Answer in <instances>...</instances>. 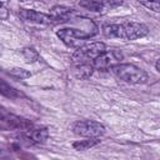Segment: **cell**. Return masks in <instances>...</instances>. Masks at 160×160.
Segmentation results:
<instances>
[{
	"mask_svg": "<svg viewBox=\"0 0 160 160\" xmlns=\"http://www.w3.org/2000/svg\"><path fill=\"white\" fill-rule=\"evenodd\" d=\"M75 25L65 26L56 30V36L69 48H79L82 45L84 40L92 38L98 32V26L91 19H76Z\"/></svg>",
	"mask_w": 160,
	"mask_h": 160,
	"instance_id": "1",
	"label": "cell"
},
{
	"mask_svg": "<svg viewBox=\"0 0 160 160\" xmlns=\"http://www.w3.org/2000/svg\"><path fill=\"white\" fill-rule=\"evenodd\" d=\"M102 34L106 38L136 40L149 34V28L142 22H121V24H106L102 26Z\"/></svg>",
	"mask_w": 160,
	"mask_h": 160,
	"instance_id": "2",
	"label": "cell"
},
{
	"mask_svg": "<svg viewBox=\"0 0 160 160\" xmlns=\"http://www.w3.org/2000/svg\"><path fill=\"white\" fill-rule=\"evenodd\" d=\"M109 70L119 80L128 82V84H144L149 79L148 72L134 64L118 62L112 65L111 68H109Z\"/></svg>",
	"mask_w": 160,
	"mask_h": 160,
	"instance_id": "3",
	"label": "cell"
},
{
	"mask_svg": "<svg viewBox=\"0 0 160 160\" xmlns=\"http://www.w3.org/2000/svg\"><path fill=\"white\" fill-rule=\"evenodd\" d=\"M106 50V45L100 41L82 44L81 46L76 48L75 52L72 54V61L75 65L84 64V62H92L95 58H98L100 54H102Z\"/></svg>",
	"mask_w": 160,
	"mask_h": 160,
	"instance_id": "4",
	"label": "cell"
},
{
	"mask_svg": "<svg viewBox=\"0 0 160 160\" xmlns=\"http://www.w3.org/2000/svg\"><path fill=\"white\" fill-rule=\"evenodd\" d=\"M72 131L81 138H100L105 132V126L94 120H79L74 122Z\"/></svg>",
	"mask_w": 160,
	"mask_h": 160,
	"instance_id": "5",
	"label": "cell"
},
{
	"mask_svg": "<svg viewBox=\"0 0 160 160\" xmlns=\"http://www.w3.org/2000/svg\"><path fill=\"white\" fill-rule=\"evenodd\" d=\"M122 58H124V55L120 50H118V49L108 50L106 49L102 54H100L98 58H95L91 64L95 69L102 70V69H109V68H111L112 65H115L118 62H121Z\"/></svg>",
	"mask_w": 160,
	"mask_h": 160,
	"instance_id": "6",
	"label": "cell"
},
{
	"mask_svg": "<svg viewBox=\"0 0 160 160\" xmlns=\"http://www.w3.org/2000/svg\"><path fill=\"white\" fill-rule=\"evenodd\" d=\"M19 16L22 20L28 21V22L40 24V25H50L54 21V19L49 14H44V12H40V11L29 10V9H21L19 11Z\"/></svg>",
	"mask_w": 160,
	"mask_h": 160,
	"instance_id": "7",
	"label": "cell"
},
{
	"mask_svg": "<svg viewBox=\"0 0 160 160\" xmlns=\"http://www.w3.org/2000/svg\"><path fill=\"white\" fill-rule=\"evenodd\" d=\"M25 136L31 142L42 144L49 138V130L46 128H29V129H26Z\"/></svg>",
	"mask_w": 160,
	"mask_h": 160,
	"instance_id": "8",
	"label": "cell"
},
{
	"mask_svg": "<svg viewBox=\"0 0 160 160\" xmlns=\"http://www.w3.org/2000/svg\"><path fill=\"white\" fill-rule=\"evenodd\" d=\"M54 20H59V21H68L69 19L74 18V10L68 8V6H62V5H55L51 8L50 14H49Z\"/></svg>",
	"mask_w": 160,
	"mask_h": 160,
	"instance_id": "9",
	"label": "cell"
},
{
	"mask_svg": "<svg viewBox=\"0 0 160 160\" xmlns=\"http://www.w3.org/2000/svg\"><path fill=\"white\" fill-rule=\"evenodd\" d=\"M79 6L92 12H104L106 10V5H104L98 0H80Z\"/></svg>",
	"mask_w": 160,
	"mask_h": 160,
	"instance_id": "10",
	"label": "cell"
},
{
	"mask_svg": "<svg viewBox=\"0 0 160 160\" xmlns=\"http://www.w3.org/2000/svg\"><path fill=\"white\" fill-rule=\"evenodd\" d=\"M100 142V138H85L84 140H78L72 144V148L78 151H84L88 150Z\"/></svg>",
	"mask_w": 160,
	"mask_h": 160,
	"instance_id": "11",
	"label": "cell"
},
{
	"mask_svg": "<svg viewBox=\"0 0 160 160\" xmlns=\"http://www.w3.org/2000/svg\"><path fill=\"white\" fill-rule=\"evenodd\" d=\"M0 94L9 99H16V98H20V95H21L15 88H12L11 85H9L6 81H4L1 79H0Z\"/></svg>",
	"mask_w": 160,
	"mask_h": 160,
	"instance_id": "12",
	"label": "cell"
},
{
	"mask_svg": "<svg viewBox=\"0 0 160 160\" xmlns=\"http://www.w3.org/2000/svg\"><path fill=\"white\" fill-rule=\"evenodd\" d=\"M94 66L91 62H84V64H78L76 65V76L80 79H88L92 75L94 72Z\"/></svg>",
	"mask_w": 160,
	"mask_h": 160,
	"instance_id": "13",
	"label": "cell"
},
{
	"mask_svg": "<svg viewBox=\"0 0 160 160\" xmlns=\"http://www.w3.org/2000/svg\"><path fill=\"white\" fill-rule=\"evenodd\" d=\"M21 55L24 56V59L28 64H32V62H36L40 60V55L34 48H24L21 50Z\"/></svg>",
	"mask_w": 160,
	"mask_h": 160,
	"instance_id": "14",
	"label": "cell"
},
{
	"mask_svg": "<svg viewBox=\"0 0 160 160\" xmlns=\"http://www.w3.org/2000/svg\"><path fill=\"white\" fill-rule=\"evenodd\" d=\"M10 74L15 78H19V79H28L31 76V72L22 69V68H14L10 70Z\"/></svg>",
	"mask_w": 160,
	"mask_h": 160,
	"instance_id": "15",
	"label": "cell"
},
{
	"mask_svg": "<svg viewBox=\"0 0 160 160\" xmlns=\"http://www.w3.org/2000/svg\"><path fill=\"white\" fill-rule=\"evenodd\" d=\"M138 2H140L141 5H144L145 8L158 12L159 11V0H138Z\"/></svg>",
	"mask_w": 160,
	"mask_h": 160,
	"instance_id": "16",
	"label": "cell"
},
{
	"mask_svg": "<svg viewBox=\"0 0 160 160\" xmlns=\"http://www.w3.org/2000/svg\"><path fill=\"white\" fill-rule=\"evenodd\" d=\"M100 2H102L106 6H119L122 4V0H98Z\"/></svg>",
	"mask_w": 160,
	"mask_h": 160,
	"instance_id": "17",
	"label": "cell"
},
{
	"mask_svg": "<svg viewBox=\"0 0 160 160\" xmlns=\"http://www.w3.org/2000/svg\"><path fill=\"white\" fill-rule=\"evenodd\" d=\"M155 68H156V71H160V68H159V60L156 61V64H155Z\"/></svg>",
	"mask_w": 160,
	"mask_h": 160,
	"instance_id": "18",
	"label": "cell"
},
{
	"mask_svg": "<svg viewBox=\"0 0 160 160\" xmlns=\"http://www.w3.org/2000/svg\"><path fill=\"white\" fill-rule=\"evenodd\" d=\"M1 8H2V2L0 1V9H1Z\"/></svg>",
	"mask_w": 160,
	"mask_h": 160,
	"instance_id": "19",
	"label": "cell"
},
{
	"mask_svg": "<svg viewBox=\"0 0 160 160\" xmlns=\"http://www.w3.org/2000/svg\"><path fill=\"white\" fill-rule=\"evenodd\" d=\"M1 50H2V48H1V45H0V54H1Z\"/></svg>",
	"mask_w": 160,
	"mask_h": 160,
	"instance_id": "20",
	"label": "cell"
}]
</instances>
